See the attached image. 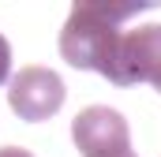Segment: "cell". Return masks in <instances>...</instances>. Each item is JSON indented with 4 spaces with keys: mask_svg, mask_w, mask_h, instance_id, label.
I'll use <instances>...</instances> for the list:
<instances>
[{
    "mask_svg": "<svg viewBox=\"0 0 161 157\" xmlns=\"http://www.w3.org/2000/svg\"><path fill=\"white\" fill-rule=\"evenodd\" d=\"M71 138L82 157H124L131 154L127 120L109 105H90L71 123Z\"/></svg>",
    "mask_w": 161,
    "mask_h": 157,
    "instance_id": "obj_3",
    "label": "cell"
},
{
    "mask_svg": "<svg viewBox=\"0 0 161 157\" xmlns=\"http://www.w3.org/2000/svg\"><path fill=\"white\" fill-rule=\"evenodd\" d=\"M8 75H11V45H8L4 34H0V86L8 82Z\"/></svg>",
    "mask_w": 161,
    "mask_h": 157,
    "instance_id": "obj_5",
    "label": "cell"
},
{
    "mask_svg": "<svg viewBox=\"0 0 161 157\" xmlns=\"http://www.w3.org/2000/svg\"><path fill=\"white\" fill-rule=\"evenodd\" d=\"M0 157H34L30 150H19V146H0Z\"/></svg>",
    "mask_w": 161,
    "mask_h": 157,
    "instance_id": "obj_6",
    "label": "cell"
},
{
    "mask_svg": "<svg viewBox=\"0 0 161 157\" xmlns=\"http://www.w3.org/2000/svg\"><path fill=\"white\" fill-rule=\"evenodd\" d=\"M97 75H105L113 86L150 82L161 94V26L146 23V26H135V30L120 34Z\"/></svg>",
    "mask_w": 161,
    "mask_h": 157,
    "instance_id": "obj_2",
    "label": "cell"
},
{
    "mask_svg": "<svg viewBox=\"0 0 161 157\" xmlns=\"http://www.w3.org/2000/svg\"><path fill=\"white\" fill-rule=\"evenodd\" d=\"M8 82H11L8 86V105L30 123L56 116L60 105H64V82L49 68H23Z\"/></svg>",
    "mask_w": 161,
    "mask_h": 157,
    "instance_id": "obj_4",
    "label": "cell"
},
{
    "mask_svg": "<svg viewBox=\"0 0 161 157\" xmlns=\"http://www.w3.org/2000/svg\"><path fill=\"white\" fill-rule=\"evenodd\" d=\"M124 157H135V154H124Z\"/></svg>",
    "mask_w": 161,
    "mask_h": 157,
    "instance_id": "obj_7",
    "label": "cell"
},
{
    "mask_svg": "<svg viewBox=\"0 0 161 157\" xmlns=\"http://www.w3.org/2000/svg\"><path fill=\"white\" fill-rule=\"evenodd\" d=\"M150 4H97L79 0L60 30V56L79 71H101L113 45L120 38V23L135 11H146Z\"/></svg>",
    "mask_w": 161,
    "mask_h": 157,
    "instance_id": "obj_1",
    "label": "cell"
}]
</instances>
